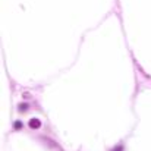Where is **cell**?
Returning a JSON list of instances; mask_svg holds the SVG:
<instances>
[{
    "label": "cell",
    "instance_id": "cell-2",
    "mask_svg": "<svg viewBox=\"0 0 151 151\" xmlns=\"http://www.w3.org/2000/svg\"><path fill=\"white\" fill-rule=\"evenodd\" d=\"M19 107H21V111H24V110H27V104H25V106H24V104H21Z\"/></svg>",
    "mask_w": 151,
    "mask_h": 151
},
{
    "label": "cell",
    "instance_id": "cell-3",
    "mask_svg": "<svg viewBox=\"0 0 151 151\" xmlns=\"http://www.w3.org/2000/svg\"><path fill=\"white\" fill-rule=\"evenodd\" d=\"M21 126H22V125H21V122H16V123H15V128H16V129H19Z\"/></svg>",
    "mask_w": 151,
    "mask_h": 151
},
{
    "label": "cell",
    "instance_id": "cell-1",
    "mask_svg": "<svg viewBox=\"0 0 151 151\" xmlns=\"http://www.w3.org/2000/svg\"><path fill=\"white\" fill-rule=\"evenodd\" d=\"M40 126H41V122L38 119H31L29 120V128L31 129H38Z\"/></svg>",
    "mask_w": 151,
    "mask_h": 151
}]
</instances>
